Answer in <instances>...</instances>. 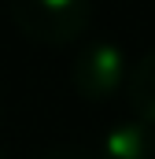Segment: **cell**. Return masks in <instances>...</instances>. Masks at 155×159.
Segmentation results:
<instances>
[{"label":"cell","instance_id":"1","mask_svg":"<svg viewBox=\"0 0 155 159\" xmlns=\"http://www.w3.org/2000/svg\"><path fill=\"white\" fill-rule=\"evenodd\" d=\"M11 19L37 44H70L89 30L92 0H11Z\"/></svg>","mask_w":155,"mask_h":159},{"label":"cell","instance_id":"2","mask_svg":"<svg viewBox=\"0 0 155 159\" xmlns=\"http://www.w3.org/2000/svg\"><path fill=\"white\" fill-rule=\"evenodd\" d=\"M70 81H74L78 96L85 100H107L129 81V63L126 52L111 41H96L89 48H81L70 63Z\"/></svg>","mask_w":155,"mask_h":159},{"label":"cell","instance_id":"3","mask_svg":"<svg viewBox=\"0 0 155 159\" xmlns=\"http://www.w3.org/2000/svg\"><path fill=\"white\" fill-rule=\"evenodd\" d=\"M100 159H152V133L140 119L118 122L100 137Z\"/></svg>","mask_w":155,"mask_h":159},{"label":"cell","instance_id":"4","mask_svg":"<svg viewBox=\"0 0 155 159\" xmlns=\"http://www.w3.org/2000/svg\"><path fill=\"white\" fill-rule=\"evenodd\" d=\"M126 100H129V107L137 111V119L144 126H155V48L148 56H140V63L129 70Z\"/></svg>","mask_w":155,"mask_h":159},{"label":"cell","instance_id":"5","mask_svg":"<svg viewBox=\"0 0 155 159\" xmlns=\"http://www.w3.org/2000/svg\"><path fill=\"white\" fill-rule=\"evenodd\" d=\"M37 159H89V156H81L78 148H48V152L37 156Z\"/></svg>","mask_w":155,"mask_h":159},{"label":"cell","instance_id":"6","mask_svg":"<svg viewBox=\"0 0 155 159\" xmlns=\"http://www.w3.org/2000/svg\"><path fill=\"white\" fill-rule=\"evenodd\" d=\"M0 159H4V156H0Z\"/></svg>","mask_w":155,"mask_h":159}]
</instances>
